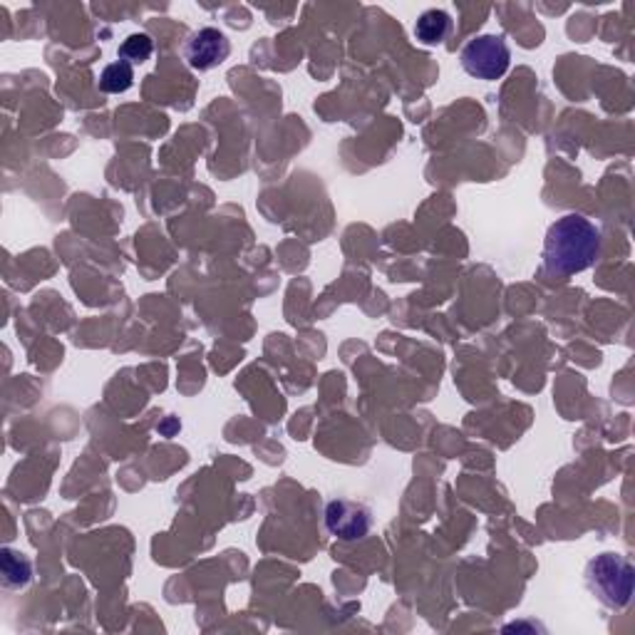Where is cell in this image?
<instances>
[{
    "instance_id": "obj_8",
    "label": "cell",
    "mask_w": 635,
    "mask_h": 635,
    "mask_svg": "<svg viewBox=\"0 0 635 635\" xmlns=\"http://www.w3.org/2000/svg\"><path fill=\"white\" fill-rule=\"evenodd\" d=\"M135 84V70L129 63H112L100 75V90L107 94H122Z\"/></svg>"
},
{
    "instance_id": "obj_5",
    "label": "cell",
    "mask_w": 635,
    "mask_h": 635,
    "mask_svg": "<svg viewBox=\"0 0 635 635\" xmlns=\"http://www.w3.org/2000/svg\"><path fill=\"white\" fill-rule=\"evenodd\" d=\"M231 53V43L222 31L216 27H202V31L194 33L186 43V63L192 65L194 70L206 72L214 70L216 65H222Z\"/></svg>"
},
{
    "instance_id": "obj_1",
    "label": "cell",
    "mask_w": 635,
    "mask_h": 635,
    "mask_svg": "<svg viewBox=\"0 0 635 635\" xmlns=\"http://www.w3.org/2000/svg\"><path fill=\"white\" fill-rule=\"evenodd\" d=\"M601 253V231L581 214H566L552 224L544 241V263L558 276L591 269Z\"/></svg>"
},
{
    "instance_id": "obj_4",
    "label": "cell",
    "mask_w": 635,
    "mask_h": 635,
    "mask_svg": "<svg viewBox=\"0 0 635 635\" xmlns=\"http://www.w3.org/2000/svg\"><path fill=\"white\" fill-rule=\"evenodd\" d=\"M326 526L340 542H358V538L367 536L370 526H373V514L358 501L333 499L326 507Z\"/></svg>"
},
{
    "instance_id": "obj_3",
    "label": "cell",
    "mask_w": 635,
    "mask_h": 635,
    "mask_svg": "<svg viewBox=\"0 0 635 635\" xmlns=\"http://www.w3.org/2000/svg\"><path fill=\"white\" fill-rule=\"evenodd\" d=\"M511 53L501 35H479L464 45L462 68L477 80H499L509 70Z\"/></svg>"
},
{
    "instance_id": "obj_2",
    "label": "cell",
    "mask_w": 635,
    "mask_h": 635,
    "mask_svg": "<svg viewBox=\"0 0 635 635\" xmlns=\"http://www.w3.org/2000/svg\"><path fill=\"white\" fill-rule=\"evenodd\" d=\"M633 583V566L619 554H601L586 566V586L609 609H625L631 603Z\"/></svg>"
},
{
    "instance_id": "obj_7",
    "label": "cell",
    "mask_w": 635,
    "mask_h": 635,
    "mask_svg": "<svg viewBox=\"0 0 635 635\" xmlns=\"http://www.w3.org/2000/svg\"><path fill=\"white\" fill-rule=\"evenodd\" d=\"M0 574H3V583L8 589H25L33 578V564L21 552L3 548V554H0Z\"/></svg>"
},
{
    "instance_id": "obj_6",
    "label": "cell",
    "mask_w": 635,
    "mask_h": 635,
    "mask_svg": "<svg viewBox=\"0 0 635 635\" xmlns=\"http://www.w3.org/2000/svg\"><path fill=\"white\" fill-rule=\"evenodd\" d=\"M450 31H452V18L444 11H438V8H432V11H424L415 23V37L422 45L444 43V37L450 35Z\"/></svg>"
},
{
    "instance_id": "obj_9",
    "label": "cell",
    "mask_w": 635,
    "mask_h": 635,
    "mask_svg": "<svg viewBox=\"0 0 635 635\" xmlns=\"http://www.w3.org/2000/svg\"><path fill=\"white\" fill-rule=\"evenodd\" d=\"M155 53V43L147 33H132L125 43L120 45V60L129 65H141L151 58Z\"/></svg>"
}]
</instances>
